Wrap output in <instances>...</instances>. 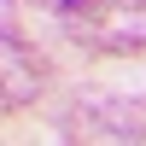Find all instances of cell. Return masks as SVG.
Here are the masks:
<instances>
[{"mask_svg": "<svg viewBox=\"0 0 146 146\" xmlns=\"http://www.w3.org/2000/svg\"><path fill=\"white\" fill-rule=\"evenodd\" d=\"M58 23L70 41L94 47V53L146 47V0H58Z\"/></svg>", "mask_w": 146, "mask_h": 146, "instance_id": "obj_1", "label": "cell"}, {"mask_svg": "<svg viewBox=\"0 0 146 146\" xmlns=\"http://www.w3.org/2000/svg\"><path fill=\"white\" fill-rule=\"evenodd\" d=\"M70 135H88V140H146V105L82 100L76 111H70Z\"/></svg>", "mask_w": 146, "mask_h": 146, "instance_id": "obj_2", "label": "cell"}, {"mask_svg": "<svg viewBox=\"0 0 146 146\" xmlns=\"http://www.w3.org/2000/svg\"><path fill=\"white\" fill-rule=\"evenodd\" d=\"M41 70H47V64L18 41V35H0V111H23V105H35V94H41Z\"/></svg>", "mask_w": 146, "mask_h": 146, "instance_id": "obj_3", "label": "cell"}]
</instances>
